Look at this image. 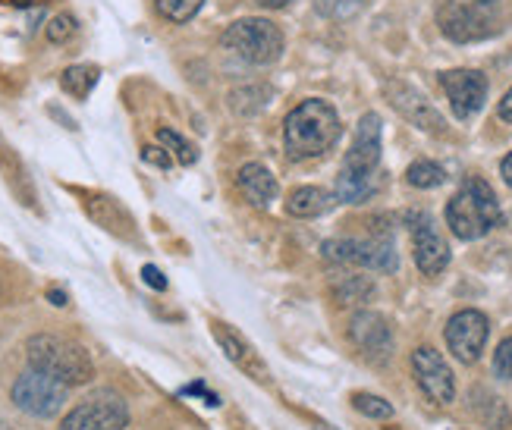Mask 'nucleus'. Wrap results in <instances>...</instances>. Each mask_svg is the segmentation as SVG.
<instances>
[{"label":"nucleus","instance_id":"obj_1","mask_svg":"<svg viewBox=\"0 0 512 430\" xmlns=\"http://www.w3.org/2000/svg\"><path fill=\"white\" fill-rule=\"evenodd\" d=\"M381 164V117L365 113L355 126L352 145L337 176V198L346 205H362L374 195V173Z\"/></svg>","mask_w":512,"mask_h":430},{"label":"nucleus","instance_id":"obj_2","mask_svg":"<svg viewBox=\"0 0 512 430\" xmlns=\"http://www.w3.org/2000/svg\"><path fill=\"white\" fill-rule=\"evenodd\" d=\"M340 139V117L333 104L321 98L302 101L283 123V145L293 161H308V157H321Z\"/></svg>","mask_w":512,"mask_h":430},{"label":"nucleus","instance_id":"obj_3","mask_svg":"<svg viewBox=\"0 0 512 430\" xmlns=\"http://www.w3.org/2000/svg\"><path fill=\"white\" fill-rule=\"evenodd\" d=\"M447 223H450L453 236H459L462 242H475V239L487 236L494 226L503 223L500 201H497L494 189L487 186L481 176H469L462 183V189L450 198Z\"/></svg>","mask_w":512,"mask_h":430},{"label":"nucleus","instance_id":"obj_4","mask_svg":"<svg viewBox=\"0 0 512 430\" xmlns=\"http://www.w3.org/2000/svg\"><path fill=\"white\" fill-rule=\"evenodd\" d=\"M26 355H29V365L35 371L51 374L54 380L66 383V387H79V383H88L95 377L92 355L66 336L35 333L26 343Z\"/></svg>","mask_w":512,"mask_h":430},{"label":"nucleus","instance_id":"obj_5","mask_svg":"<svg viewBox=\"0 0 512 430\" xmlns=\"http://www.w3.org/2000/svg\"><path fill=\"white\" fill-rule=\"evenodd\" d=\"M440 32L456 44H472L497 35L506 26V13L494 0H475V4H459V0H443L437 10Z\"/></svg>","mask_w":512,"mask_h":430},{"label":"nucleus","instance_id":"obj_6","mask_svg":"<svg viewBox=\"0 0 512 430\" xmlns=\"http://www.w3.org/2000/svg\"><path fill=\"white\" fill-rule=\"evenodd\" d=\"M220 44H224L227 51H233L236 57H242L246 63H255V66H267L280 60L283 54V32L274 26L271 19H239L233 26L220 35Z\"/></svg>","mask_w":512,"mask_h":430},{"label":"nucleus","instance_id":"obj_7","mask_svg":"<svg viewBox=\"0 0 512 430\" xmlns=\"http://www.w3.org/2000/svg\"><path fill=\"white\" fill-rule=\"evenodd\" d=\"M324 258L330 264H349V267H368L393 274L396 270V245L390 236H371V239H327Z\"/></svg>","mask_w":512,"mask_h":430},{"label":"nucleus","instance_id":"obj_8","mask_svg":"<svg viewBox=\"0 0 512 430\" xmlns=\"http://www.w3.org/2000/svg\"><path fill=\"white\" fill-rule=\"evenodd\" d=\"M10 396L19 412H26L32 418H54L66 402V383L32 368L22 377H16Z\"/></svg>","mask_w":512,"mask_h":430},{"label":"nucleus","instance_id":"obj_9","mask_svg":"<svg viewBox=\"0 0 512 430\" xmlns=\"http://www.w3.org/2000/svg\"><path fill=\"white\" fill-rule=\"evenodd\" d=\"M129 409L123 396L98 390L88 399H82L76 409L60 421V430H126Z\"/></svg>","mask_w":512,"mask_h":430},{"label":"nucleus","instance_id":"obj_10","mask_svg":"<svg viewBox=\"0 0 512 430\" xmlns=\"http://www.w3.org/2000/svg\"><path fill=\"white\" fill-rule=\"evenodd\" d=\"M409 230H412V248H415V264L425 277H437L447 270L450 264V245L440 236L437 223L425 211H412L409 217Z\"/></svg>","mask_w":512,"mask_h":430},{"label":"nucleus","instance_id":"obj_11","mask_svg":"<svg viewBox=\"0 0 512 430\" xmlns=\"http://www.w3.org/2000/svg\"><path fill=\"white\" fill-rule=\"evenodd\" d=\"M412 371H415V380L421 393H425L431 402L437 405H450L453 396H456V380H453V371L450 365L443 361V355L431 346H421L412 352Z\"/></svg>","mask_w":512,"mask_h":430},{"label":"nucleus","instance_id":"obj_12","mask_svg":"<svg viewBox=\"0 0 512 430\" xmlns=\"http://www.w3.org/2000/svg\"><path fill=\"white\" fill-rule=\"evenodd\" d=\"M487 333H491V324H487L484 314L475 308H465V311L453 314L447 324V346L462 365H475L484 352Z\"/></svg>","mask_w":512,"mask_h":430},{"label":"nucleus","instance_id":"obj_13","mask_svg":"<svg viewBox=\"0 0 512 430\" xmlns=\"http://www.w3.org/2000/svg\"><path fill=\"white\" fill-rule=\"evenodd\" d=\"M440 85L450 98L456 120H472L487 101V79L478 70H447L440 73Z\"/></svg>","mask_w":512,"mask_h":430},{"label":"nucleus","instance_id":"obj_14","mask_svg":"<svg viewBox=\"0 0 512 430\" xmlns=\"http://www.w3.org/2000/svg\"><path fill=\"white\" fill-rule=\"evenodd\" d=\"M349 339L355 349H359L368 361H377V365H384L393 352V330L384 314H377V311L355 314L349 321Z\"/></svg>","mask_w":512,"mask_h":430},{"label":"nucleus","instance_id":"obj_15","mask_svg":"<svg viewBox=\"0 0 512 430\" xmlns=\"http://www.w3.org/2000/svg\"><path fill=\"white\" fill-rule=\"evenodd\" d=\"M211 333H214V339H217V346L224 349V355L233 361V365H236L242 374H249V377L258 380V383H267V380H271V371H267L261 352H258L239 330H233V327L224 324V321H214V324H211Z\"/></svg>","mask_w":512,"mask_h":430},{"label":"nucleus","instance_id":"obj_16","mask_svg":"<svg viewBox=\"0 0 512 430\" xmlns=\"http://www.w3.org/2000/svg\"><path fill=\"white\" fill-rule=\"evenodd\" d=\"M384 95L412 126L425 129V132H443V129H447V123H443V117L434 110V104L421 95L418 88H412L406 82H387Z\"/></svg>","mask_w":512,"mask_h":430},{"label":"nucleus","instance_id":"obj_17","mask_svg":"<svg viewBox=\"0 0 512 430\" xmlns=\"http://www.w3.org/2000/svg\"><path fill=\"white\" fill-rule=\"evenodd\" d=\"M85 211L98 226H104L107 233H114L126 242H139V230H136V220L132 214L120 205L117 198L110 195H88L85 198Z\"/></svg>","mask_w":512,"mask_h":430},{"label":"nucleus","instance_id":"obj_18","mask_svg":"<svg viewBox=\"0 0 512 430\" xmlns=\"http://www.w3.org/2000/svg\"><path fill=\"white\" fill-rule=\"evenodd\" d=\"M236 183L242 189V195H246L255 208H271V201L277 198L280 186H277V176L261 167V164H246L239 173H236Z\"/></svg>","mask_w":512,"mask_h":430},{"label":"nucleus","instance_id":"obj_19","mask_svg":"<svg viewBox=\"0 0 512 430\" xmlns=\"http://www.w3.org/2000/svg\"><path fill=\"white\" fill-rule=\"evenodd\" d=\"M333 205H337V195H333V192L318 189V186H302V189H296L293 195H289L286 211L293 217H321Z\"/></svg>","mask_w":512,"mask_h":430},{"label":"nucleus","instance_id":"obj_20","mask_svg":"<svg viewBox=\"0 0 512 430\" xmlns=\"http://www.w3.org/2000/svg\"><path fill=\"white\" fill-rule=\"evenodd\" d=\"M0 170L7 173V186L16 192V198L22 201L26 208H35V189H32V179L26 176V167L22 161L13 154V148H7L0 142Z\"/></svg>","mask_w":512,"mask_h":430},{"label":"nucleus","instance_id":"obj_21","mask_svg":"<svg viewBox=\"0 0 512 430\" xmlns=\"http://www.w3.org/2000/svg\"><path fill=\"white\" fill-rule=\"evenodd\" d=\"M101 79V70L92 63H76V66H66L63 76H60V88L66 95H73V98H88L92 95V88L98 85Z\"/></svg>","mask_w":512,"mask_h":430},{"label":"nucleus","instance_id":"obj_22","mask_svg":"<svg viewBox=\"0 0 512 430\" xmlns=\"http://www.w3.org/2000/svg\"><path fill=\"white\" fill-rule=\"evenodd\" d=\"M330 292L340 305H365L374 296V283L368 277H343L333 280Z\"/></svg>","mask_w":512,"mask_h":430},{"label":"nucleus","instance_id":"obj_23","mask_svg":"<svg viewBox=\"0 0 512 430\" xmlns=\"http://www.w3.org/2000/svg\"><path fill=\"white\" fill-rule=\"evenodd\" d=\"M267 98H271V88L246 85V88H236V92H230V107H233V113L252 117V113H261L267 107Z\"/></svg>","mask_w":512,"mask_h":430},{"label":"nucleus","instance_id":"obj_24","mask_svg":"<svg viewBox=\"0 0 512 430\" xmlns=\"http://www.w3.org/2000/svg\"><path fill=\"white\" fill-rule=\"evenodd\" d=\"M406 183L415 186V189H437L447 183V170L434 161H415L409 170H406Z\"/></svg>","mask_w":512,"mask_h":430},{"label":"nucleus","instance_id":"obj_25","mask_svg":"<svg viewBox=\"0 0 512 430\" xmlns=\"http://www.w3.org/2000/svg\"><path fill=\"white\" fill-rule=\"evenodd\" d=\"M158 142L170 151V157H176V161H180L183 167H192L195 161H198V151L192 148V142H186L180 132L176 129H158Z\"/></svg>","mask_w":512,"mask_h":430},{"label":"nucleus","instance_id":"obj_26","mask_svg":"<svg viewBox=\"0 0 512 430\" xmlns=\"http://www.w3.org/2000/svg\"><path fill=\"white\" fill-rule=\"evenodd\" d=\"M154 7H158V13L164 19L176 22V26H183V22L198 16V10L205 7V0H154Z\"/></svg>","mask_w":512,"mask_h":430},{"label":"nucleus","instance_id":"obj_27","mask_svg":"<svg viewBox=\"0 0 512 430\" xmlns=\"http://www.w3.org/2000/svg\"><path fill=\"white\" fill-rule=\"evenodd\" d=\"M355 412H362L365 418H377V421H387L393 418V405L381 396H371V393H355L352 396Z\"/></svg>","mask_w":512,"mask_h":430},{"label":"nucleus","instance_id":"obj_28","mask_svg":"<svg viewBox=\"0 0 512 430\" xmlns=\"http://www.w3.org/2000/svg\"><path fill=\"white\" fill-rule=\"evenodd\" d=\"M76 19L70 16V13H60V16H54L51 22H48V38L54 41V44H63V41H70L73 35H76Z\"/></svg>","mask_w":512,"mask_h":430},{"label":"nucleus","instance_id":"obj_29","mask_svg":"<svg viewBox=\"0 0 512 430\" xmlns=\"http://www.w3.org/2000/svg\"><path fill=\"white\" fill-rule=\"evenodd\" d=\"M494 374L500 380H512V336L503 339V343L497 346V352H494Z\"/></svg>","mask_w":512,"mask_h":430},{"label":"nucleus","instance_id":"obj_30","mask_svg":"<svg viewBox=\"0 0 512 430\" xmlns=\"http://www.w3.org/2000/svg\"><path fill=\"white\" fill-rule=\"evenodd\" d=\"M142 161H145V164H151V167L170 170L173 157H170V151H167L164 145H145V148H142Z\"/></svg>","mask_w":512,"mask_h":430},{"label":"nucleus","instance_id":"obj_31","mask_svg":"<svg viewBox=\"0 0 512 430\" xmlns=\"http://www.w3.org/2000/svg\"><path fill=\"white\" fill-rule=\"evenodd\" d=\"M142 280H145L151 289H158V292H164V289H167V277H164L161 270L154 267V264H145V267H142Z\"/></svg>","mask_w":512,"mask_h":430},{"label":"nucleus","instance_id":"obj_32","mask_svg":"<svg viewBox=\"0 0 512 430\" xmlns=\"http://www.w3.org/2000/svg\"><path fill=\"white\" fill-rule=\"evenodd\" d=\"M500 120H506V123H512V88L503 95V101H500Z\"/></svg>","mask_w":512,"mask_h":430},{"label":"nucleus","instance_id":"obj_33","mask_svg":"<svg viewBox=\"0 0 512 430\" xmlns=\"http://www.w3.org/2000/svg\"><path fill=\"white\" fill-rule=\"evenodd\" d=\"M500 173H503V179H506V186H512V151L503 157V164H500Z\"/></svg>","mask_w":512,"mask_h":430},{"label":"nucleus","instance_id":"obj_34","mask_svg":"<svg viewBox=\"0 0 512 430\" xmlns=\"http://www.w3.org/2000/svg\"><path fill=\"white\" fill-rule=\"evenodd\" d=\"M255 4L264 10H283V7H289V0H255Z\"/></svg>","mask_w":512,"mask_h":430},{"label":"nucleus","instance_id":"obj_35","mask_svg":"<svg viewBox=\"0 0 512 430\" xmlns=\"http://www.w3.org/2000/svg\"><path fill=\"white\" fill-rule=\"evenodd\" d=\"M48 299H51V305H57V308L70 305V299H66V292H60V289H51V292H48Z\"/></svg>","mask_w":512,"mask_h":430},{"label":"nucleus","instance_id":"obj_36","mask_svg":"<svg viewBox=\"0 0 512 430\" xmlns=\"http://www.w3.org/2000/svg\"><path fill=\"white\" fill-rule=\"evenodd\" d=\"M4 4H13V7H29L32 0H4Z\"/></svg>","mask_w":512,"mask_h":430},{"label":"nucleus","instance_id":"obj_37","mask_svg":"<svg viewBox=\"0 0 512 430\" xmlns=\"http://www.w3.org/2000/svg\"><path fill=\"white\" fill-rule=\"evenodd\" d=\"M315 430H333V427H330V424H318Z\"/></svg>","mask_w":512,"mask_h":430},{"label":"nucleus","instance_id":"obj_38","mask_svg":"<svg viewBox=\"0 0 512 430\" xmlns=\"http://www.w3.org/2000/svg\"><path fill=\"white\" fill-rule=\"evenodd\" d=\"M0 430H10V427H7V424H0Z\"/></svg>","mask_w":512,"mask_h":430}]
</instances>
